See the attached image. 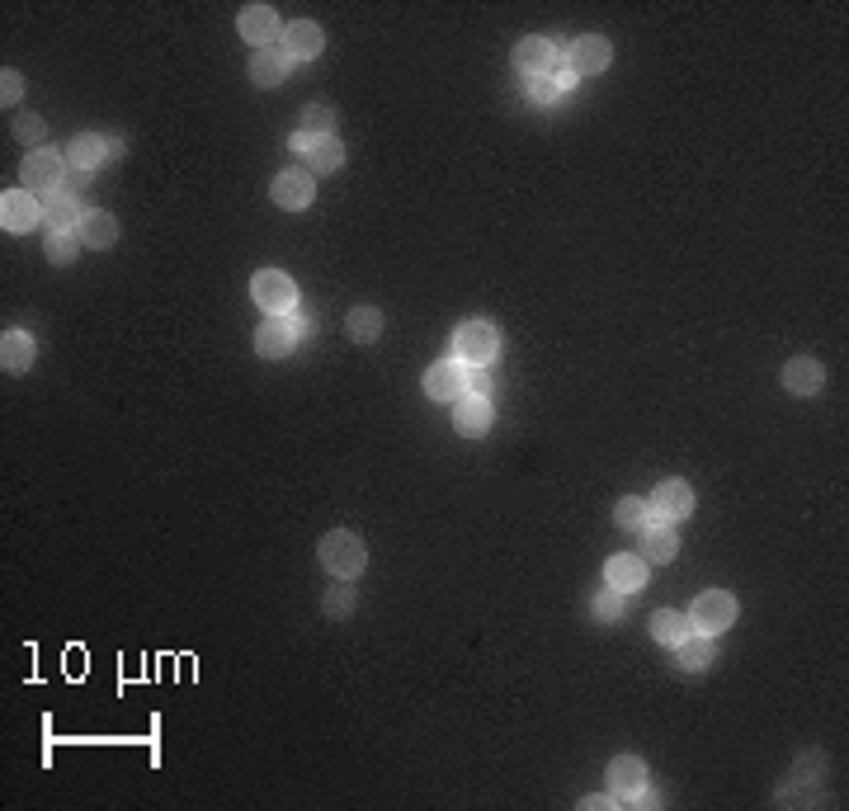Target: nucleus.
Masks as SVG:
<instances>
[{
    "label": "nucleus",
    "mask_w": 849,
    "mask_h": 811,
    "mask_svg": "<svg viewBox=\"0 0 849 811\" xmlns=\"http://www.w3.org/2000/svg\"><path fill=\"white\" fill-rule=\"evenodd\" d=\"M321 562H326V571H335L340 580H354L359 571H364L368 552H364V543H359L350 529H335V533L321 538Z\"/></svg>",
    "instance_id": "f257e3e1"
},
{
    "label": "nucleus",
    "mask_w": 849,
    "mask_h": 811,
    "mask_svg": "<svg viewBox=\"0 0 849 811\" xmlns=\"http://www.w3.org/2000/svg\"><path fill=\"white\" fill-rule=\"evenodd\" d=\"M453 349H458L463 364H491L500 354V331L491 321H463V326L453 331Z\"/></svg>",
    "instance_id": "f03ea898"
},
{
    "label": "nucleus",
    "mask_w": 849,
    "mask_h": 811,
    "mask_svg": "<svg viewBox=\"0 0 849 811\" xmlns=\"http://www.w3.org/2000/svg\"><path fill=\"white\" fill-rule=\"evenodd\" d=\"M250 293H255V302H260L269 316H288L298 307V283L288 279V274H279V269H260V274L250 279Z\"/></svg>",
    "instance_id": "7ed1b4c3"
},
{
    "label": "nucleus",
    "mask_w": 849,
    "mask_h": 811,
    "mask_svg": "<svg viewBox=\"0 0 849 811\" xmlns=\"http://www.w3.org/2000/svg\"><path fill=\"white\" fill-rule=\"evenodd\" d=\"M62 180H67V156L43 151V147L24 156V184H29V194H43V199H52V194L62 189Z\"/></svg>",
    "instance_id": "20e7f679"
},
{
    "label": "nucleus",
    "mask_w": 849,
    "mask_h": 811,
    "mask_svg": "<svg viewBox=\"0 0 849 811\" xmlns=\"http://www.w3.org/2000/svg\"><path fill=\"white\" fill-rule=\"evenodd\" d=\"M689 623H694V632H727L736 623V599L727 590H703L689 609Z\"/></svg>",
    "instance_id": "39448f33"
},
{
    "label": "nucleus",
    "mask_w": 849,
    "mask_h": 811,
    "mask_svg": "<svg viewBox=\"0 0 849 811\" xmlns=\"http://www.w3.org/2000/svg\"><path fill=\"white\" fill-rule=\"evenodd\" d=\"M515 67L524 71V76H562V71H571L562 57H557V48H552L548 38H519Z\"/></svg>",
    "instance_id": "423d86ee"
},
{
    "label": "nucleus",
    "mask_w": 849,
    "mask_h": 811,
    "mask_svg": "<svg viewBox=\"0 0 849 811\" xmlns=\"http://www.w3.org/2000/svg\"><path fill=\"white\" fill-rule=\"evenodd\" d=\"M467 382H472V368H463V359H444L425 373V392L434 401H458L467 392Z\"/></svg>",
    "instance_id": "0eeeda50"
},
{
    "label": "nucleus",
    "mask_w": 849,
    "mask_h": 811,
    "mask_svg": "<svg viewBox=\"0 0 849 811\" xmlns=\"http://www.w3.org/2000/svg\"><path fill=\"white\" fill-rule=\"evenodd\" d=\"M651 514L666 519V524L689 519V514H694V491H689V481H661V486L651 491Z\"/></svg>",
    "instance_id": "6e6552de"
},
{
    "label": "nucleus",
    "mask_w": 849,
    "mask_h": 811,
    "mask_svg": "<svg viewBox=\"0 0 849 811\" xmlns=\"http://www.w3.org/2000/svg\"><path fill=\"white\" fill-rule=\"evenodd\" d=\"M38 217H43V208H38V199L29 194V189H15V194L0 199V222H5V232H34Z\"/></svg>",
    "instance_id": "1a4fd4ad"
},
{
    "label": "nucleus",
    "mask_w": 849,
    "mask_h": 811,
    "mask_svg": "<svg viewBox=\"0 0 849 811\" xmlns=\"http://www.w3.org/2000/svg\"><path fill=\"white\" fill-rule=\"evenodd\" d=\"M274 34H283L274 5H246L241 10V38L255 43V48H274Z\"/></svg>",
    "instance_id": "9d476101"
},
{
    "label": "nucleus",
    "mask_w": 849,
    "mask_h": 811,
    "mask_svg": "<svg viewBox=\"0 0 849 811\" xmlns=\"http://www.w3.org/2000/svg\"><path fill=\"white\" fill-rule=\"evenodd\" d=\"M293 345H298V331H293L288 316H269L265 326L255 331V354H260V359H283Z\"/></svg>",
    "instance_id": "9b49d317"
},
{
    "label": "nucleus",
    "mask_w": 849,
    "mask_h": 811,
    "mask_svg": "<svg viewBox=\"0 0 849 811\" xmlns=\"http://www.w3.org/2000/svg\"><path fill=\"white\" fill-rule=\"evenodd\" d=\"M609 62H614L609 38H600V34L576 38V48H571V71H576V76H595V71H604Z\"/></svg>",
    "instance_id": "f8f14e48"
},
{
    "label": "nucleus",
    "mask_w": 849,
    "mask_h": 811,
    "mask_svg": "<svg viewBox=\"0 0 849 811\" xmlns=\"http://www.w3.org/2000/svg\"><path fill=\"white\" fill-rule=\"evenodd\" d=\"M491 425V401L486 392H463L458 406H453V430L458 434H482Z\"/></svg>",
    "instance_id": "ddd939ff"
},
{
    "label": "nucleus",
    "mask_w": 849,
    "mask_h": 811,
    "mask_svg": "<svg viewBox=\"0 0 849 811\" xmlns=\"http://www.w3.org/2000/svg\"><path fill=\"white\" fill-rule=\"evenodd\" d=\"M312 189H317V180H312L307 170H283L279 180H274V203L298 213V208H307V203H312Z\"/></svg>",
    "instance_id": "4468645a"
},
{
    "label": "nucleus",
    "mask_w": 849,
    "mask_h": 811,
    "mask_svg": "<svg viewBox=\"0 0 849 811\" xmlns=\"http://www.w3.org/2000/svg\"><path fill=\"white\" fill-rule=\"evenodd\" d=\"M637 788H647V764L637 760V755H618V760L609 764V793L628 802Z\"/></svg>",
    "instance_id": "2eb2a0df"
},
{
    "label": "nucleus",
    "mask_w": 849,
    "mask_h": 811,
    "mask_svg": "<svg viewBox=\"0 0 849 811\" xmlns=\"http://www.w3.org/2000/svg\"><path fill=\"white\" fill-rule=\"evenodd\" d=\"M604 580L614 585V590H642V580H647V562L642 557H628V552H618V557H609V566H604Z\"/></svg>",
    "instance_id": "dca6fc26"
},
{
    "label": "nucleus",
    "mask_w": 849,
    "mask_h": 811,
    "mask_svg": "<svg viewBox=\"0 0 849 811\" xmlns=\"http://www.w3.org/2000/svg\"><path fill=\"white\" fill-rule=\"evenodd\" d=\"M321 43H326V38H321V29L312 19H298V24L283 29V52H288V57H302V62H307V57L321 52Z\"/></svg>",
    "instance_id": "f3484780"
},
{
    "label": "nucleus",
    "mask_w": 849,
    "mask_h": 811,
    "mask_svg": "<svg viewBox=\"0 0 849 811\" xmlns=\"http://www.w3.org/2000/svg\"><path fill=\"white\" fill-rule=\"evenodd\" d=\"M43 217H48V227L52 232H76L81 227V203H76V194L71 189H57L48 199V208H43Z\"/></svg>",
    "instance_id": "a211bd4d"
},
{
    "label": "nucleus",
    "mask_w": 849,
    "mask_h": 811,
    "mask_svg": "<svg viewBox=\"0 0 849 811\" xmlns=\"http://www.w3.org/2000/svg\"><path fill=\"white\" fill-rule=\"evenodd\" d=\"M783 387L788 392H798V397H812V392H821V364L816 359H788L783 364Z\"/></svg>",
    "instance_id": "6ab92c4d"
},
{
    "label": "nucleus",
    "mask_w": 849,
    "mask_h": 811,
    "mask_svg": "<svg viewBox=\"0 0 849 811\" xmlns=\"http://www.w3.org/2000/svg\"><path fill=\"white\" fill-rule=\"evenodd\" d=\"M288 76V52L283 48H260L250 57V81L255 85H279Z\"/></svg>",
    "instance_id": "aec40b11"
},
{
    "label": "nucleus",
    "mask_w": 849,
    "mask_h": 811,
    "mask_svg": "<svg viewBox=\"0 0 849 811\" xmlns=\"http://www.w3.org/2000/svg\"><path fill=\"white\" fill-rule=\"evenodd\" d=\"M576 85V71H562V76H524V90H529L533 104H557Z\"/></svg>",
    "instance_id": "412c9836"
},
{
    "label": "nucleus",
    "mask_w": 849,
    "mask_h": 811,
    "mask_svg": "<svg viewBox=\"0 0 849 811\" xmlns=\"http://www.w3.org/2000/svg\"><path fill=\"white\" fill-rule=\"evenodd\" d=\"M67 161H71V170H95L100 161H109V142L95 133H81L67 147Z\"/></svg>",
    "instance_id": "4be33fe9"
},
{
    "label": "nucleus",
    "mask_w": 849,
    "mask_h": 811,
    "mask_svg": "<svg viewBox=\"0 0 849 811\" xmlns=\"http://www.w3.org/2000/svg\"><path fill=\"white\" fill-rule=\"evenodd\" d=\"M76 232H81V241H85L90 250H109V246L118 241V222H114L109 213H85Z\"/></svg>",
    "instance_id": "5701e85b"
},
{
    "label": "nucleus",
    "mask_w": 849,
    "mask_h": 811,
    "mask_svg": "<svg viewBox=\"0 0 849 811\" xmlns=\"http://www.w3.org/2000/svg\"><path fill=\"white\" fill-rule=\"evenodd\" d=\"M675 552H680V538H675L670 524L642 529V557H651V562H675Z\"/></svg>",
    "instance_id": "b1692460"
},
{
    "label": "nucleus",
    "mask_w": 849,
    "mask_h": 811,
    "mask_svg": "<svg viewBox=\"0 0 849 811\" xmlns=\"http://www.w3.org/2000/svg\"><path fill=\"white\" fill-rule=\"evenodd\" d=\"M651 637H656L661 646H680L684 637H689V618L675 613V609H656L651 613Z\"/></svg>",
    "instance_id": "393cba45"
},
{
    "label": "nucleus",
    "mask_w": 849,
    "mask_h": 811,
    "mask_svg": "<svg viewBox=\"0 0 849 811\" xmlns=\"http://www.w3.org/2000/svg\"><path fill=\"white\" fill-rule=\"evenodd\" d=\"M0 364L10 368V373H24V368L34 364V340L24 331H5V340H0Z\"/></svg>",
    "instance_id": "a878e982"
},
{
    "label": "nucleus",
    "mask_w": 849,
    "mask_h": 811,
    "mask_svg": "<svg viewBox=\"0 0 849 811\" xmlns=\"http://www.w3.org/2000/svg\"><path fill=\"white\" fill-rule=\"evenodd\" d=\"M675 651H680L684 670H708V665H713V637H708V632H689Z\"/></svg>",
    "instance_id": "bb28decb"
},
{
    "label": "nucleus",
    "mask_w": 849,
    "mask_h": 811,
    "mask_svg": "<svg viewBox=\"0 0 849 811\" xmlns=\"http://www.w3.org/2000/svg\"><path fill=\"white\" fill-rule=\"evenodd\" d=\"M307 166L312 170H335L340 161H345V151H340V142L335 137H307Z\"/></svg>",
    "instance_id": "cd10ccee"
},
{
    "label": "nucleus",
    "mask_w": 849,
    "mask_h": 811,
    "mask_svg": "<svg viewBox=\"0 0 849 811\" xmlns=\"http://www.w3.org/2000/svg\"><path fill=\"white\" fill-rule=\"evenodd\" d=\"M378 331H383V312H378V307H354V312H350V340L373 345Z\"/></svg>",
    "instance_id": "c85d7f7f"
},
{
    "label": "nucleus",
    "mask_w": 849,
    "mask_h": 811,
    "mask_svg": "<svg viewBox=\"0 0 849 811\" xmlns=\"http://www.w3.org/2000/svg\"><path fill=\"white\" fill-rule=\"evenodd\" d=\"M614 519H618V529L642 533V529H647V519H651V505H647V500H637V496H623V500H618V510H614Z\"/></svg>",
    "instance_id": "c756f323"
},
{
    "label": "nucleus",
    "mask_w": 849,
    "mask_h": 811,
    "mask_svg": "<svg viewBox=\"0 0 849 811\" xmlns=\"http://www.w3.org/2000/svg\"><path fill=\"white\" fill-rule=\"evenodd\" d=\"M81 232H52L48 236V250H43V255H48L52 265H71V260H76V255H81Z\"/></svg>",
    "instance_id": "7c9ffc66"
},
{
    "label": "nucleus",
    "mask_w": 849,
    "mask_h": 811,
    "mask_svg": "<svg viewBox=\"0 0 849 811\" xmlns=\"http://www.w3.org/2000/svg\"><path fill=\"white\" fill-rule=\"evenodd\" d=\"M331 128H335V114L326 104H307L302 109V137H331Z\"/></svg>",
    "instance_id": "2f4dec72"
},
{
    "label": "nucleus",
    "mask_w": 849,
    "mask_h": 811,
    "mask_svg": "<svg viewBox=\"0 0 849 811\" xmlns=\"http://www.w3.org/2000/svg\"><path fill=\"white\" fill-rule=\"evenodd\" d=\"M590 609H595V618H600V623H614V618H623V590H614V585H609L604 595H595V604H590Z\"/></svg>",
    "instance_id": "473e14b6"
},
{
    "label": "nucleus",
    "mask_w": 849,
    "mask_h": 811,
    "mask_svg": "<svg viewBox=\"0 0 849 811\" xmlns=\"http://www.w3.org/2000/svg\"><path fill=\"white\" fill-rule=\"evenodd\" d=\"M350 609H354V590H350V585H335V590H326V613H331V618H345Z\"/></svg>",
    "instance_id": "72a5a7b5"
},
{
    "label": "nucleus",
    "mask_w": 849,
    "mask_h": 811,
    "mask_svg": "<svg viewBox=\"0 0 849 811\" xmlns=\"http://www.w3.org/2000/svg\"><path fill=\"white\" fill-rule=\"evenodd\" d=\"M19 95H24V81H19L15 71H5V76H0V100H5V104H19Z\"/></svg>",
    "instance_id": "f704fd0d"
},
{
    "label": "nucleus",
    "mask_w": 849,
    "mask_h": 811,
    "mask_svg": "<svg viewBox=\"0 0 849 811\" xmlns=\"http://www.w3.org/2000/svg\"><path fill=\"white\" fill-rule=\"evenodd\" d=\"M19 137H24V142H38V137H43V123H38V118H19Z\"/></svg>",
    "instance_id": "c9c22d12"
},
{
    "label": "nucleus",
    "mask_w": 849,
    "mask_h": 811,
    "mask_svg": "<svg viewBox=\"0 0 849 811\" xmlns=\"http://www.w3.org/2000/svg\"><path fill=\"white\" fill-rule=\"evenodd\" d=\"M288 321H293V331H298V340H302V335H312V326H317L312 316H298V312H288Z\"/></svg>",
    "instance_id": "e433bc0d"
},
{
    "label": "nucleus",
    "mask_w": 849,
    "mask_h": 811,
    "mask_svg": "<svg viewBox=\"0 0 849 811\" xmlns=\"http://www.w3.org/2000/svg\"><path fill=\"white\" fill-rule=\"evenodd\" d=\"M581 807H590V811H604V807H614V793H595V797H585Z\"/></svg>",
    "instance_id": "4c0bfd02"
}]
</instances>
